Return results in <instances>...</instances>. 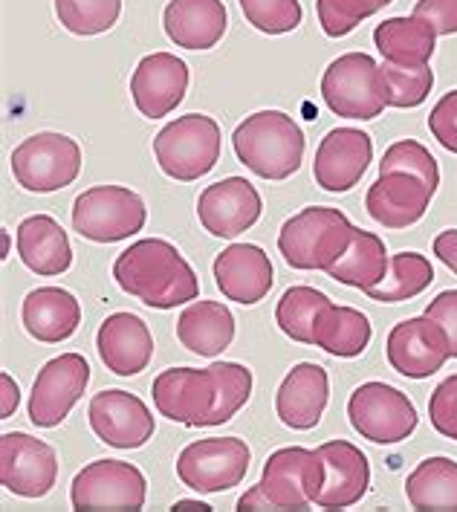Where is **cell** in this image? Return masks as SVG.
Wrapping results in <instances>:
<instances>
[{
    "mask_svg": "<svg viewBox=\"0 0 457 512\" xmlns=\"http://www.w3.org/2000/svg\"><path fill=\"white\" fill-rule=\"evenodd\" d=\"M113 278L122 293L154 310H174L200 296L197 272L174 243L162 238H142L119 252Z\"/></svg>",
    "mask_w": 457,
    "mask_h": 512,
    "instance_id": "6da1fadb",
    "label": "cell"
},
{
    "mask_svg": "<svg viewBox=\"0 0 457 512\" xmlns=\"http://www.w3.org/2000/svg\"><path fill=\"white\" fill-rule=\"evenodd\" d=\"M238 160L261 180H287L304 162V131L284 110H258L232 134Z\"/></svg>",
    "mask_w": 457,
    "mask_h": 512,
    "instance_id": "7a4b0ae2",
    "label": "cell"
},
{
    "mask_svg": "<svg viewBox=\"0 0 457 512\" xmlns=\"http://www.w3.org/2000/svg\"><path fill=\"white\" fill-rule=\"evenodd\" d=\"M353 223L342 209L307 206L278 232V252L293 270L327 272L353 241Z\"/></svg>",
    "mask_w": 457,
    "mask_h": 512,
    "instance_id": "3957f363",
    "label": "cell"
},
{
    "mask_svg": "<svg viewBox=\"0 0 457 512\" xmlns=\"http://www.w3.org/2000/svg\"><path fill=\"white\" fill-rule=\"evenodd\" d=\"M154 157L165 177L194 183L220 160V125L206 113L177 116L154 136Z\"/></svg>",
    "mask_w": 457,
    "mask_h": 512,
    "instance_id": "277c9868",
    "label": "cell"
},
{
    "mask_svg": "<svg viewBox=\"0 0 457 512\" xmlns=\"http://www.w3.org/2000/svg\"><path fill=\"white\" fill-rule=\"evenodd\" d=\"M322 99L342 119H377L385 105V76L368 53H345L322 76Z\"/></svg>",
    "mask_w": 457,
    "mask_h": 512,
    "instance_id": "5b68a950",
    "label": "cell"
},
{
    "mask_svg": "<svg viewBox=\"0 0 457 512\" xmlns=\"http://www.w3.org/2000/svg\"><path fill=\"white\" fill-rule=\"evenodd\" d=\"M145 220V200L128 186H93L73 203V229L84 241H125L145 229Z\"/></svg>",
    "mask_w": 457,
    "mask_h": 512,
    "instance_id": "8992f818",
    "label": "cell"
},
{
    "mask_svg": "<svg viewBox=\"0 0 457 512\" xmlns=\"http://www.w3.org/2000/svg\"><path fill=\"white\" fill-rule=\"evenodd\" d=\"M15 183L32 194H50L76 183L81 174V148L64 134H35L12 151Z\"/></svg>",
    "mask_w": 457,
    "mask_h": 512,
    "instance_id": "52a82bcc",
    "label": "cell"
},
{
    "mask_svg": "<svg viewBox=\"0 0 457 512\" xmlns=\"http://www.w3.org/2000/svg\"><path fill=\"white\" fill-rule=\"evenodd\" d=\"M348 417L356 434L377 446H394L408 440L420 420L408 394L388 382H362L350 394Z\"/></svg>",
    "mask_w": 457,
    "mask_h": 512,
    "instance_id": "ba28073f",
    "label": "cell"
},
{
    "mask_svg": "<svg viewBox=\"0 0 457 512\" xmlns=\"http://www.w3.org/2000/svg\"><path fill=\"white\" fill-rule=\"evenodd\" d=\"M249 460L252 452L241 437H206L177 455V478L197 495L229 492L232 486H241Z\"/></svg>",
    "mask_w": 457,
    "mask_h": 512,
    "instance_id": "9c48e42d",
    "label": "cell"
},
{
    "mask_svg": "<svg viewBox=\"0 0 457 512\" xmlns=\"http://www.w3.org/2000/svg\"><path fill=\"white\" fill-rule=\"evenodd\" d=\"M148 498V481L134 463L93 460L70 484L73 510H142Z\"/></svg>",
    "mask_w": 457,
    "mask_h": 512,
    "instance_id": "30bf717a",
    "label": "cell"
},
{
    "mask_svg": "<svg viewBox=\"0 0 457 512\" xmlns=\"http://www.w3.org/2000/svg\"><path fill=\"white\" fill-rule=\"evenodd\" d=\"M261 486L278 510L304 512L316 507L324 486V460L319 449L284 446L264 463Z\"/></svg>",
    "mask_w": 457,
    "mask_h": 512,
    "instance_id": "8fae6325",
    "label": "cell"
},
{
    "mask_svg": "<svg viewBox=\"0 0 457 512\" xmlns=\"http://www.w3.org/2000/svg\"><path fill=\"white\" fill-rule=\"evenodd\" d=\"M90 382V365L81 353H61L50 359L32 382L29 394V420L38 429L61 426L73 405L79 403Z\"/></svg>",
    "mask_w": 457,
    "mask_h": 512,
    "instance_id": "7c38bea8",
    "label": "cell"
},
{
    "mask_svg": "<svg viewBox=\"0 0 457 512\" xmlns=\"http://www.w3.org/2000/svg\"><path fill=\"white\" fill-rule=\"evenodd\" d=\"M151 394L160 417L189 429H203L215 411V374L209 368H168L154 377Z\"/></svg>",
    "mask_w": 457,
    "mask_h": 512,
    "instance_id": "4fadbf2b",
    "label": "cell"
},
{
    "mask_svg": "<svg viewBox=\"0 0 457 512\" xmlns=\"http://www.w3.org/2000/svg\"><path fill=\"white\" fill-rule=\"evenodd\" d=\"M385 356L400 377L426 379L452 359V351L446 330L423 313L391 327L385 339Z\"/></svg>",
    "mask_w": 457,
    "mask_h": 512,
    "instance_id": "5bb4252c",
    "label": "cell"
},
{
    "mask_svg": "<svg viewBox=\"0 0 457 512\" xmlns=\"http://www.w3.org/2000/svg\"><path fill=\"white\" fill-rule=\"evenodd\" d=\"M58 478V458L50 443L27 432L0 437V484L21 498H44Z\"/></svg>",
    "mask_w": 457,
    "mask_h": 512,
    "instance_id": "9a60e30c",
    "label": "cell"
},
{
    "mask_svg": "<svg viewBox=\"0 0 457 512\" xmlns=\"http://www.w3.org/2000/svg\"><path fill=\"white\" fill-rule=\"evenodd\" d=\"M87 420L93 434L113 449H142L157 432L151 408L119 388L99 391L87 405Z\"/></svg>",
    "mask_w": 457,
    "mask_h": 512,
    "instance_id": "2e32d148",
    "label": "cell"
},
{
    "mask_svg": "<svg viewBox=\"0 0 457 512\" xmlns=\"http://www.w3.org/2000/svg\"><path fill=\"white\" fill-rule=\"evenodd\" d=\"M261 194L243 177H226L200 191L197 217L203 229L215 238H238L261 217Z\"/></svg>",
    "mask_w": 457,
    "mask_h": 512,
    "instance_id": "e0dca14e",
    "label": "cell"
},
{
    "mask_svg": "<svg viewBox=\"0 0 457 512\" xmlns=\"http://www.w3.org/2000/svg\"><path fill=\"white\" fill-rule=\"evenodd\" d=\"M374 160V139L359 128H333L316 148L313 177L330 194H345L365 177Z\"/></svg>",
    "mask_w": 457,
    "mask_h": 512,
    "instance_id": "ac0fdd59",
    "label": "cell"
},
{
    "mask_svg": "<svg viewBox=\"0 0 457 512\" xmlns=\"http://www.w3.org/2000/svg\"><path fill=\"white\" fill-rule=\"evenodd\" d=\"M189 90V64L174 53H151L136 64L131 99L145 119L174 113Z\"/></svg>",
    "mask_w": 457,
    "mask_h": 512,
    "instance_id": "d6986e66",
    "label": "cell"
},
{
    "mask_svg": "<svg viewBox=\"0 0 457 512\" xmlns=\"http://www.w3.org/2000/svg\"><path fill=\"white\" fill-rule=\"evenodd\" d=\"M215 284L223 298L252 307L272 290L275 270L269 255L255 243H232L215 258Z\"/></svg>",
    "mask_w": 457,
    "mask_h": 512,
    "instance_id": "ffe728a7",
    "label": "cell"
},
{
    "mask_svg": "<svg viewBox=\"0 0 457 512\" xmlns=\"http://www.w3.org/2000/svg\"><path fill=\"white\" fill-rule=\"evenodd\" d=\"M324 460V486L316 507L319 510H348L368 495L371 463L359 446L348 440H327L319 446Z\"/></svg>",
    "mask_w": 457,
    "mask_h": 512,
    "instance_id": "44dd1931",
    "label": "cell"
},
{
    "mask_svg": "<svg viewBox=\"0 0 457 512\" xmlns=\"http://www.w3.org/2000/svg\"><path fill=\"white\" fill-rule=\"evenodd\" d=\"M330 400V379L316 362H298L275 394V414L293 432H310L322 423Z\"/></svg>",
    "mask_w": 457,
    "mask_h": 512,
    "instance_id": "7402d4cb",
    "label": "cell"
},
{
    "mask_svg": "<svg viewBox=\"0 0 457 512\" xmlns=\"http://www.w3.org/2000/svg\"><path fill=\"white\" fill-rule=\"evenodd\" d=\"M102 365L116 377H136L154 359V336L134 313H113L96 333Z\"/></svg>",
    "mask_w": 457,
    "mask_h": 512,
    "instance_id": "603a6c76",
    "label": "cell"
},
{
    "mask_svg": "<svg viewBox=\"0 0 457 512\" xmlns=\"http://www.w3.org/2000/svg\"><path fill=\"white\" fill-rule=\"evenodd\" d=\"M431 197H434V191L420 177L394 171V174H379L371 183L368 197H365V209L379 226L397 232V229H408L426 217Z\"/></svg>",
    "mask_w": 457,
    "mask_h": 512,
    "instance_id": "cb8c5ba5",
    "label": "cell"
},
{
    "mask_svg": "<svg viewBox=\"0 0 457 512\" xmlns=\"http://www.w3.org/2000/svg\"><path fill=\"white\" fill-rule=\"evenodd\" d=\"M162 27L171 44L183 50H212L226 35L229 12L223 0H168Z\"/></svg>",
    "mask_w": 457,
    "mask_h": 512,
    "instance_id": "d4e9b609",
    "label": "cell"
},
{
    "mask_svg": "<svg viewBox=\"0 0 457 512\" xmlns=\"http://www.w3.org/2000/svg\"><path fill=\"white\" fill-rule=\"evenodd\" d=\"M21 322H24L32 339H38L44 345H58L79 330V298L70 290H61V287H38L24 298Z\"/></svg>",
    "mask_w": 457,
    "mask_h": 512,
    "instance_id": "484cf974",
    "label": "cell"
},
{
    "mask_svg": "<svg viewBox=\"0 0 457 512\" xmlns=\"http://www.w3.org/2000/svg\"><path fill=\"white\" fill-rule=\"evenodd\" d=\"M18 255L35 275H61L73 264V246L61 223L50 215H32L18 226Z\"/></svg>",
    "mask_w": 457,
    "mask_h": 512,
    "instance_id": "4316f807",
    "label": "cell"
},
{
    "mask_svg": "<svg viewBox=\"0 0 457 512\" xmlns=\"http://www.w3.org/2000/svg\"><path fill=\"white\" fill-rule=\"evenodd\" d=\"M177 339L197 356H220L235 339V316L220 301H191L177 319Z\"/></svg>",
    "mask_w": 457,
    "mask_h": 512,
    "instance_id": "83f0119b",
    "label": "cell"
},
{
    "mask_svg": "<svg viewBox=\"0 0 457 512\" xmlns=\"http://www.w3.org/2000/svg\"><path fill=\"white\" fill-rule=\"evenodd\" d=\"M371 336H374V327L362 310L345 307V304H327L316 319L313 345L330 356L353 359L365 353V348L371 345Z\"/></svg>",
    "mask_w": 457,
    "mask_h": 512,
    "instance_id": "f1b7e54d",
    "label": "cell"
},
{
    "mask_svg": "<svg viewBox=\"0 0 457 512\" xmlns=\"http://www.w3.org/2000/svg\"><path fill=\"white\" fill-rule=\"evenodd\" d=\"M388 267H391V258L385 252V241L374 232L353 229V241H350L348 252L327 270V278L365 293V290L385 281Z\"/></svg>",
    "mask_w": 457,
    "mask_h": 512,
    "instance_id": "f546056e",
    "label": "cell"
},
{
    "mask_svg": "<svg viewBox=\"0 0 457 512\" xmlns=\"http://www.w3.org/2000/svg\"><path fill=\"white\" fill-rule=\"evenodd\" d=\"M374 44L385 61L394 64H429L437 50V32L429 21L411 18H388L374 29Z\"/></svg>",
    "mask_w": 457,
    "mask_h": 512,
    "instance_id": "4dcf8cb0",
    "label": "cell"
},
{
    "mask_svg": "<svg viewBox=\"0 0 457 512\" xmlns=\"http://www.w3.org/2000/svg\"><path fill=\"white\" fill-rule=\"evenodd\" d=\"M405 498L414 510L457 512V460L426 458L405 481Z\"/></svg>",
    "mask_w": 457,
    "mask_h": 512,
    "instance_id": "1f68e13d",
    "label": "cell"
},
{
    "mask_svg": "<svg viewBox=\"0 0 457 512\" xmlns=\"http://www.w3.org/2000/svg\"><path fill=\"white\" fill-rule=\"evenodd\" d=\"M434 281V267L426 255L420 252H397L391 255V267L385 281L365 290V296L379 304H400V301H411L423 290H429Z\"/></svg>",
    "mask_w": 457,
    "mask_h": 512,
    "instance_id": "d6a6232c",
    "label": "cell"
},
{
    "mask_svg": "<svg viewBox=\"0 0 457 512\" xmlns=\"http://www.w3.org/2000/svg\"><path fill=\"white\" fill-rule=\"evenodd\" d=\"M327 304H333L316 287H290L278 307H275V322L281 327L284 336H290L298 345H313V330H316V319Z\"/></svg>",
    "mask_w": 457,
    "mask_h": 512,
    "instance_id": "836d02e7",
    "label": "cell"
},
{
    "mask_svg": "<svg viewBox=\"0 0 457 512\" xmlns=\"http://www.w3.org/2000/svg\"><path fill=\"white\" fill-rule=\"evenodd\" d=\"M385 76V105L388 108H420L434 87V73L429 64H394L382 61Z\"/></svg>",
    "mask_w": 457,
    "mask_h": 512,
    "instance_id": "e575fe53",
    "label": "cell"
},
{
    "mask_svg": "<svg viewBox=\"0 0 457 512\" xmlns=\"http://www.w3.org/2000/svg\"><path fill=\"white\" fill-rule=\"evenodd\" d=\"M122 15V0H55V18L73 35L90 38L108 32Z\"/></svg>",
    "mask_w": 457,
    "mask_h": 512,
    "instance_id": "d590c367",
    "label": "cell"
},
{
    "mask_svg": "<svg viewBox=\"0 0 457 512\" xmlns=\"http://www.w3.org/2000/svg\"><path fill=\"white\" fill-rule=\"evenodd\" d=\"M209 371L215 374L217 400L215 411L209 417V426H223L229 423L243 405L252 397V371L241 362H215L209 365Z\"/></svg>",
    "mask_w": 457,
    "mask_h": 512,
    "instance_id": "8d00e7d4",
    "label": "cell"
},
{
    "mask_svg": "<svg viewBox=\"0 0 457 512\" xmlns=\"http://www.w3.org/2000/svg\"><path fill=\"white\" fill-rule=\"evenodd\" d=\"M411 174L420 177L431 191H437L440 186V168L437 160L431 157V151L426 145H420L417 139H400L394 145L385 148L382 160H379V174Z\"/></svg>",
    "mask_w": 457,
    "mask_h": 512,
    "instance_id": "74e56055",
    "label": "cell"
},
{
    "mask_svg": "<svg viewBox=\"0 0 457 512\" xmlns=\"http://www.w3.org/2000/svg\"><path fill=\"white\" fill-rule=\"evenodd\" d=\"M388 3L394 0H316V12L327 38H345Z\"/></svg>",
    "mask_w": 457,
    "mask_h": 512,
    "instance_id": "f35d334b",
    "label": "cell"
},
{
    "mask_svg": "<svg viewBox=\"0 0 457 512\" xmlns=\"http://www.w3.org/2000/svg\"><path fill=\"white\" fill-rule=\"evenodd\" d=\"M243 18L264 35H284L293 32L304 18L298 0H238Z\"/></svg>",
    "mask_w": 457,
    "mask_h": 512,
    "instance_id": "ab89813d",
    "label": "cell"
},
{
    "mask_svg": "<svg viewBox=\"0 0 457 512\" xmlns=\"http://www.w3.org/2000/svg\"><path fill=\"white\" fill-rule=\"evenodd\" d=\"M429 420L434 432L457 440V374L443 379L429 400Z\"/></svg>",
    "mask_w": 457,
    "mask_h": 512,
    "instance_id": "60d3db41",
    "label": "cell"
},
{
    "mask_svg": "<svg viewBox=\"0 0 457 512\" xmlns=\"http://www.w3.org/2000/svg\"><path fill=\"white\" fill-rule=\"evenodd\" d=\"M431 136L446 148L457 154V90L446 93L429 113Z\"/></svg>",
    "mask_w": 457,
    "mask_h": 512,
    "instance_id": "b9f144b4",
    "label": "cell"
},
{
    "mask_svg": "<svg viewBox=\"0 0 457 512\" xmlns=\"http://www.w3.org/2000/svg\"><path fill=\"white\" fill-rule=\"evenodd\" d=\"M414 15L429 21L437 35H455L457 32V0H417Z\"/></svg>",
    "mask_w": 457,
    "mask_h": 512,
    "instance_id": "7bdbcfd3",
    "label": "cell"
},
{
    "mask_svg": "<svg viewBox=\"0 0 457 512\" xmlns=\"http://www.w3.org/2000/svg\"><path fill=\"white\" fill-rule=\"evenodd\" d=\"M426 316L434 319L449 336V351L457 359V290H443L440 296L426 307Z\"/></svg>",
    "mask_w": 457,
    "mask_h": 512,
    "instance_id": "ee69618b",
    "label": "cell"
},
{
    "mask_svg": "<svg viewBox=\"0 0 457 512\" xmlns=\"http://www.w3.org/2000/svg\"><path fill=\"white\" fill-rule=\"evenodd\" d=\"M431 246H434V255L457 275V229H443Z\"/></svg>",
    "mask_w": 457,
    "mask_h": 512,
    "instance_id": "f6af8a7d",
    "label": "cell"
},
{
    "mask_svg": "<svg viewBox=\"0 0 457 512\" xmlns=\"http://www.w3.org/2000/svg\"><path fill=\"white\" fill-rule=\"evenodd\" d=\"M0 391H3L0 420H9L18 411V403H21V388H18V382L9 377V374H0Z\"/></svg>",
    "mask_w": 457,
    "mask_h": 512,
    "instance_id": "bcb514c9",
    "label": "cell"
},
{
    "mask_svg": "<svg viewBox=\"0 0 457 512\" xmlns=\"http://www.w3.org/2000/svg\"><path fill=\"white\" fill-rule=\"evenodd\" d=\"M238 510H255V512H267V510H278L272 501H269V495L264 492V486L255 484L252 489H246L241 498H238Z\"/></svg>",
    "mask_w": 457,
    "mask_h": 512,
    "instance_id": "7dc6e473",
    "label": "cell"
},
{
    "mask_svg": "<svg viewBox=\"0 0 457 512\" xmlns=\"http://www.w3.org/2000/svg\"><path fill=\"white\" fill-rule=\"evenodd\" d=\"M171 510L177 512H212V507L206 504V501H177Z\"/></svg>",
    "mask_w": 457,
    "mask_h": 512,
    "instance_id": "c3c4849f",
    "label": "cell"
},
{
    "mask_svg": "<svg viewBox=\"0 0 457 512\" xmlns=\"http://www.w3.org/2000/svg\"><path fill=\"white\" fill-rule=\"evenodd\" d=\"M0 258H3V261L9 258V232H6V229H3V255H0Z\"/></svg>",
    "mask_w": 457,
    "mask_h": 512,
    "instance_id": "681fc988",
    "label": "cell"
}]
</instances>
